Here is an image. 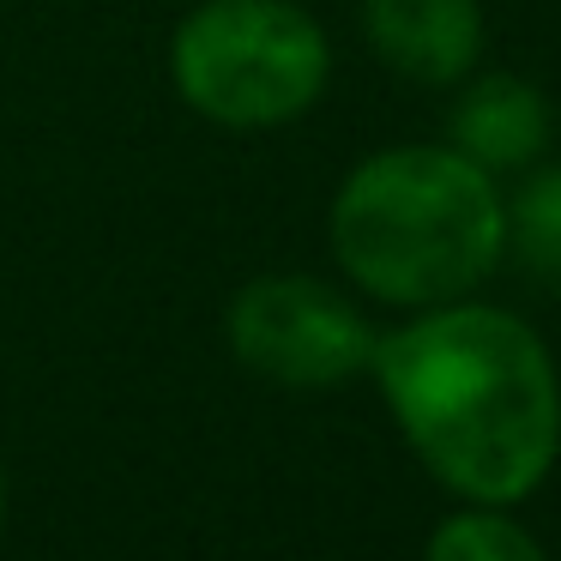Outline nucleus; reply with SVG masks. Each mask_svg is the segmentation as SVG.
<instances>
[{
  "label": "nucleus",
  "instance_id": "0eeeda50",
  "mask_svg": "<svg viewBox=\"0 0 561 561\" xmlns=\"http://www.w3.org/2000/svg\"><path fill=\"white\" fill-rule=\"evenodd\" d=\"M507 260L561 290V163H531L507 194Z\"/></svg>",
  "mask_w": 561,
  "mask_h": 561
},
{
  "label": "nucleus",
  "instance_id": "20e7f679",
  "mask_svg": "<svg viewBox=\"0 0 561 561\" xmlns=\"http://www.w3.org/2000/svg\"><path fill=\"white\" fill-rule=\"evenodd\" d=\"M380 327L351 284L314 272H260L224 302V344L248 375L284 392H332L363 380Z\"/></svg>",
  "mask_w": 561,
  "mask_h": 561
},
{
  "label": "nucleus",
  "instance_id": "1a4fd4ad",
  "mask_svg": "<svg viewBox=\"0 0 561 561\" xmlns=\"http://www.w3.org/2000/svg\"><path fill=\"white\" fill-rule=\"evenodd\" d=\"M0 531H7V465H0Z\"/></svg>",
  "mask_w": 561,
  "mask_h": 561
},
{
  "label": "nucleus",
  "instance_id": "f03ea898",
  "mask_svg": "<svg viewBox=\"0 0 561 561\" xmlns=\"http://www.w3.org/2000/svg\"><path fill=\"white\" fill-rule=\"evenodd\" d=\"M507 187L447 139H404L351 163L327 248L363 302L416 314L477 296L507 266Z\"/></svg>",
  "mask_w": 561,
  "mask_h": 561
},
{
  "label": "nucleus",
  "instance_id": "7ed1b4c3",
  "mask_svg": "<svg viewBox=\"0 0 561 561\" xmlns=\"http://www.w3.org/2000/svg\"><path fill=\"white\" fill-rule=\"evenodd\" d=\"M163 61L175 98L224 134L290 127L332 85V37L302 0H199Z\"/></svg>",
  "mask_w": 561,
  "mask_h": 561
},
{
  "label": "nucleus",
  "instance_id": "6e6552de",
  "mask_svg": "<svg viewBox=\"0 0 561 561\" xmlns=\"http://www.w3.org/2000/svg\"><path fill=\"white\" fill-rule=\"evenodd\" d=\"M423 561H549L537 531L519 519V507H489V501H459L440 513L423 537Z\"/></svg>",
  "mask_w": 561,
  "mask_h": 561
},
{
  "label": "nucleus",
  "instance_id": "423d86ee",
  "mask_svg": "<svg viewBox=\"0 0 561 561\" xmlns=\"http://www.w3.org/2000/svg\"><path fill=\"white\" fill-rule=\"evenodd\" d=\"M453 91L459 98L447 110V146L465 151L471 163H483L495 182H513V175H525L531 163L549 158V146H556V110H549V98L531 79L477 67Z\"/></svg>",
  "mask_w": 561,
  "mask_h": 561
},
{
  "label": "nucleus",
  "instance_id": "39448f33",
  "mask_svg": "<svg viewBox=\"0 0 561 561\" xmlns=\"http://www.w3.org/2000/svg\"><path fill=\"white\" fill-rule=\"evenodd\" d=\"M363 43L387 73L447 91L483 67V0H363Z\"/></svg>",
  "mask_w": 561,
  "mask_h": 561
},
{
  "label": "nucleus",
  "instance_id": "f257e3e1",
  "mask_svg": "<svg viewBox=\"0 0 561 561\" xmlns=\"http://www.w3.org/2000/svg\"><path fill=\"white\" fill-rule=\"evenodd\" d=\"M368 380L399 440L453 501L525 507L561 459V368L501 302H435L375 339Z\"/></svg>",
  "mask_w": 561,
  "mask_h": 561
}]
</instances>
